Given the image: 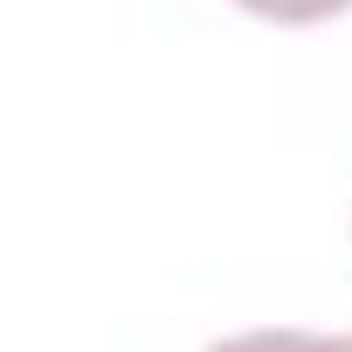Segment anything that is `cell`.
I'll return each instance as SVG.
<instances>
[{
	"label": "cell",
	"instance_id": "obj_1",
	"mask_svg": "<svg viewBox=\"0 0 352 352\" xmlns=\"http://www.w3.org/2000/svg\"><path fill=\"white\" fill-rule=\"evenodd\" d=\"M208 352H352V331H242V338H221Z\"/></svg>",
	"mask_w": 352,
	"mask_h": 352
},
{
	"label": "cell",
	"instance_id": "obj_2",
	"mask_svg": "<svg viewBox=\"0 0 352 352\" xmlns=\"http://www.w3.org/2000/svg\"><path fill=\"white\" fill-rule=\"evenodd\" d=\"M235 8H249L256 21H276V28H311V21L345 14L352 0H235Z\"/></svg>",
	"mask_w": 352,
	"mask_h": 352
}]
</instances>
